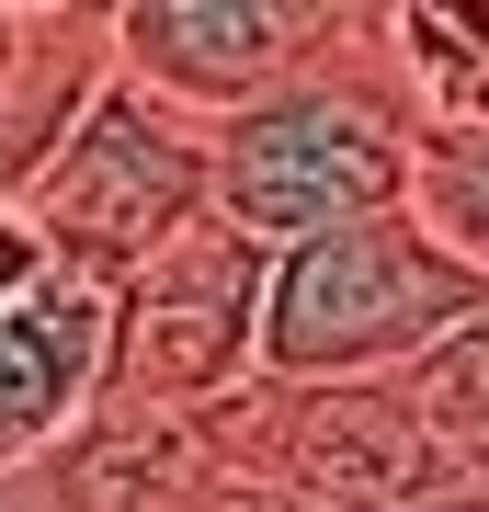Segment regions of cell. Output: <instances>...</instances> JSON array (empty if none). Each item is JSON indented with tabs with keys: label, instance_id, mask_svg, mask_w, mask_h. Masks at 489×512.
<instances>
[{
	"label": "cell",
	"instance_id": "6da1fadb",
	"mask_svg": "<svg viewBox=\"0 0 489 512\" xmlns=\"http://www.w3.org/2000/svg\"><path fill=\"white\" fill-rule=\"evenodd\" d=\"M410 171H421V114L376 46V12H353V35L308 80L205 126V217L239 228L251 251H296V239L399 217Z\"/></svg>",
	"mask_w": 489,
	"mask_h": 512
},
{
	"label": "cell",
	"instance_id": "5b68a950",
	"mask_svg": "<svg viewBox=\"0 0 489 512\" xmlns=\"http://www.w3.org/2000/svg\"><path fill=\"white\" fill-rule=\"evenodd\" d=\"M262 285H273V251H251L217 217L160 239L114 285V353H103V399L91 410H217L251 376Z\"/></svg>",
	"mask_w": 489,
	"mask_h": 512
},
{
	"label": "cell",
	"instance_id": "277c9868",
	"mask_svg": "<svg viewBox=\"0 0 489 512\" xmlns=\"http://www.w3.org/2000/svg\"><path fill=\"white\" fill-rule=\"evenodd\" d=\"M205 456L239 478L319 501V512H433L467 490V467L433 444V421L410 410V387H273L239 376L217 410H194Z\"/></svg>",
	"mask_w": 489,
	"mask_h": 512
},
{
	"label": "cell",
	"instance_id": "5bb4252c",
	"mask_svg": "<svg viewBox=\"0 0 489 512\" xmlns=\"http://www.w3.org/2000/svg\"><path fill=\"white\" fill-rule=\"evenodd\" d=\"M0 512H46V490H35V467H23V478H0Z\"/></svg>",
	"mask_w": 489,
	"mask_h": 512
},
{
	"label": "cell",
	"instance_id": "4fadbf2b",
	"mask_svg": "<svg viewBox=\"0 0 489 512\" xmlns=\"http://www.w3.org/2000/svg\"><path fill=\"white\" fill-rule=\"evenodd\" d=\"M194 512H319V501H296V490H273V478H239V467H217L194 490Z\"/></svg>",
	"mask_w": 489,
	"mask_h": 512
},
{
	"label": "cell",
	"instance_id": "8992f818",
	"mask_svg": "<svg viewBox=\"0 0 489 512\" xmlns=\"http://www.w3.org/2000/svg\"><path fill=\"white\" fill-rule=\"evenodd\" d=\"M103 353H114V285L69 262L23 205H0V478H23L91 421Z\"/></svg>",
	"mask_w": 489,
	"mask_h": 512
},
{
	"label": "cell",
	"instance_id": "9c48e42d",
	"mask_svg": "<svg viewBox=\"0 0 489 512\" xmlns=\"http://www.w3.org/2000/svg\"><path fill=\"white\" fill-rule=\"evenodd\" d=\"M217 478L194 410H91L57 456H35L46 512H194V490Z\"/></svg>",
	"mask_w": 489,
	"mask_h": 512
},
{
	"label": "cell",
	"instance_id": "7c38bea8",
	"mask_svg": "<svg viewBox=\"0 0 489 512\" xmlns=\"http://www.w3.org/2000/svg\"><path fill=\"white\" fill-rule=\"evenodd\" d=\"M410 217L444 239L455 262L489 285V126H455V137H421V171H410Z\"/></svg>",
	"mask_w": 489,
	"mask_h": 512
},
{
	"label": "cell",
	"instance_id": "8fae6325",
	"mask_svg": "<svg viewBox=\"0 0 489 512\" xmlns=\"http://www.w3.org/2000/svg\"><path fill=\"white\" fill-rule=\"evenodd\" d=\"M399 387H410V410L433 421V444H444V456H455V467H467L478 490H489V308L455 330L444 353H421Z\"/></svg>",
	"mask_w": 489,
	"mask_h": 512
},
{
	"label": "cell",
	"instance_id": "52a82bcc",
	"mask_svg": "<svg viewBox=\"0 0 489 512\" xmlns=\"http://www.w3.org/2000/svg\"><path fill=\"white\" fill-rule=\"evenodd\" d=\"M364 0H114V69L182 103L194 126L273 103L353 35Z\"/></svg>",
	"mask_w": 489,
	"mask_h": 512
},
{
	"label": "cell",
	"instance_id": "7a4b0ae2",
	"mask_svg": "<svg viewBox=\"0 0 489 512\" xmlns=\"http://www.w3.org/2000/svg\"><path fill=\"white\" fill-rule=\"evenodd\" d=\"M478 308H489V285L399 205V217H364V228L273 251L251 376H273V387H399Z\"/></svg>",
	"mask_w": 489,
	"mask_h": 512
},
{
	"label": "cell",
	"instance_id": "ba28073f",
	"mask_svg": "<svg viewBox=\"0 0 489 512\" xmlns=\"http://www.w3.org/2000/svg\"><path fill=\"white\" fill-rule=\"evenodd\" d=\"M103 69H114V12L0 0V205H12V183L69 137V114L103 92Z\"/></svg>",
	"mask_w": 489,
	"mask_h": 512
},
{
	"label": "cell",
	"instance_id": "30bf717a",
	"mask_svg": "<svg viewBox=\"0 0 489 512\" xmlns=\"http://www.w3.org/2000/svg\"><path fill=\"white\" fill-rule=\"evenodd\" d=\"M376 46H387V69H399L421 137L489 126V0H387Z\"/></svg>",
	"mask_w": 489,
	"mask_h": 512
},
{
	"label": "cell",
	"instance_id": "3957f363",
	"mask_svg": "<svg viewBox=\"0 0 489 512\" xmlns=\"http://www.w3.org/2000/svg\"><path fill=\"white\" fill-rule=\"evenodd\" d=\"M12 205L69 262H91L103 285H126L160 239H182L205 217V126L182 103H160L148 80L103 69V92H91L69 114V137L12 183Z\"/></svg>",
	"mask_w": 489,
	"mask_h": 512
}]
</instances>
